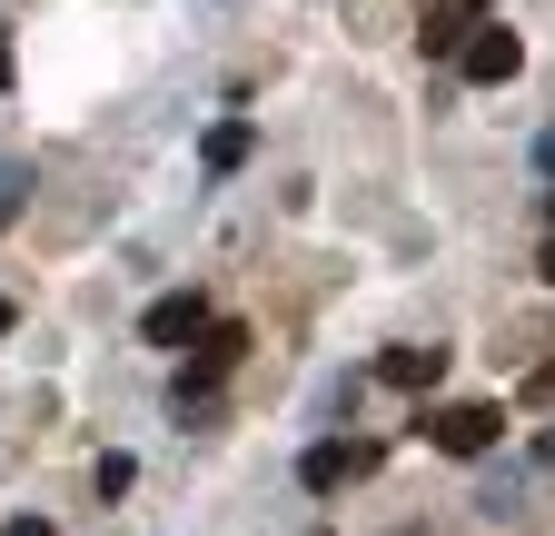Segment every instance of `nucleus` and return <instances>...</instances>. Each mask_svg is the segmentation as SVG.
Instances as JSON below:
<instances>
[{"instance_id": "f257e3e1", "label": "nucleus", "mask_w": 555, "mask_h": 536, "mask_svg": "<svg viewBox=\"0 0 555 536\" xmlns=\"http://www.w3.org/2000/svg\"><path fill=\"white\" fill-rule=\"evenodd\" d=\"M189 348H198V358H189V368H179V387H169V397H179V418H189L198 397H208V387H219V378L248 358V328H238V318H219V328H198Z\"/></svg>"}, {"instance_id": "f03ea898", "label": "nucleus", "mask_w": 555, "mask_h": 536, "mask_svg": "<svg viewBox=\"0 0 555 536\" xmlns=\"http://www.w3.org/2000/svg\"><path fill=\"white\" fill-rule=\"evenodd\" d=\"M456 71H466L476 90H506V80L526 71V40H516L506 21H476V30L456 40Z\"/></svg>"}, {"instance_id": "7ed1b4c3", "label": "nucleus", "mask_w": 555, "mask_h": 536, "mask_svg": "<svg viewBox=\"0 0 555 536\" xmlns=\"http://www.w3.org/2000/svg\"><path fill=\"white\" fill-rule=\"evenodd\" d=\"M427 427V447H447V457H486L506 437V408H486V397H466V408H437V418H416Z\"/></svg>"}, {"instance_id": "20e7f679", "label": "nucleus", "mask_w": 555, "mask_h": 536, "mask_svg": "<svg viewBox=\"0 0 555 536\" xmlns=\"http://www.w3.org/2000/svg\"><path fill=\"white\" fill-rule=\"evenodd\" d=\"M476 21H496V0H416V50H427V60H456V40Z\"/></svg>"}, {"instance_id": "39448f33", "label": "nucleus", "mask_w": 555, "mask_h": 536, "mask_svg": "<svg viewBox=\"0 0 555 536\" xmlns=\"http://www.w3.org/2000/svg\"><path fill=\"white\" fill-rule=\"evenodd\" d=\"M367 467H377V447H347V437H318V447L298 457V487H308V497H337L347 477H367Z\"/></svg>"}, {"instance_id": "423d86ee", "label": "nucleus", "mask_w": 555, "mask_h": 536, "mask_svg": "<svg viewBox=\"0 0 555 536\" xmlns=\"http://www.w3.org/2000/svg\"><path fill=\"white\" fill-rule=\"evenodd\" d=\"M198 328H208V298H198V289H169L150 318H139V339H150V348H189Z\"/></svg>"}, {"instance_id": "0eeeda50", "label": "nucleus", "mask_w": 555, "mask_h": 536, "mask_svg": "<svg viewBox=\"0 0 555 536\" xmlns=\"http://www.w3.org/2000/svg\"><path fill=\"white\" fill-rule=\"evenodd\" d=\"M377 378H387V387H406V397H427V387L447 378V348H387V358H377Z\"/></svg>"}, {"instance_id": "6e6552de", "label": "nucleus", "mask_w": 555, "mask_h": 536, "mask_svg": "<svg viewBox=\"0 0 555 536\" xmlns=\"http://www.w3.org/2000/svg\"><path fill=\"white\" fill-rule=\"evenodd\" d=\"M248 150H258V140H248V119H219V129H208V150H198V159H208V179H229V169H238Z\"/></svg>"}, {"instance_id": "1a4fd4ad", "label": "nucleus", "mask_w": 555, "mask_h": 536, "mask_svg": "<svg viewBox=\"0 0 555 536\" xmlns=\"http://www.w3.org/2000/svg\"><path fill=\"white\" fill-rule=\"evenodd\" d=\"M21 189H30V169H21V159H0V229L21 219Z\"/></svg>"}, {"instance_id": "9d476101", "label": "nucleus", "mask_w": 555, "mask_h": 536, "mask_svg": "<svg viewBox=\"0 0 555 536\" xmlns=\"http://www.w3.org/2000/svg\"><path fill=\"white\" fill-rule=\"evenodd\" d=\"M526 408H555V368H535V378H526Z\"/></svg>"}, {"instance_id": "9b49d317", "label": "nucleus", "mask_w": 555, "mask_h": 536, "mask_svg": "<svg viewBox=\"0 0 555 536\" xmlns=\"http://www.w3.org/2000/svg\"><path fill=\"white\" fill-rule=\"evenodd\" d=\"M0 536H50V516H11V526H0Z\"/></svg>"}, {"instance_id": "f8f14e48", "label": "nucleus", "mask_w": 555, "mask_h": 536, "mask_svg": "<svg viewBox=\"0 0 555 536\" xmlns=\"http://www.w3.org/2000/svg\"><path fill=\"white\" fill-rule=\"evenodd\" d=\"M535 268H545V279H555V229H545V248H535Z\"/></svg>"}, {"instance_id": "ddd939ff", "label": "nucleus", "mask_w": 555, "mask_h": 536, "mask_svg": "<svg viewBox=\"0 0 555 536\" xmlns=\"http://www.w3.org/2000/svg\"><path fill=\"white\" fill-rule=\"evenodd\" d=\"M11 328H21V308H11V298H0V339H11Z\"/></svg>"}, {"instance_id": "4468645a", "label": "nucleus", "mask_w": 555, "mask_h": 536, "mask_svg": "<svg viewBox=\"0 0 555 536\" xmlns=\"http://www.w3.org/2000/svg\"><path fill=\"white\" fill-rule=\"evenodd\" d=\"M545 467H555V427H545Z\"/></svg>"}]
</instances>
